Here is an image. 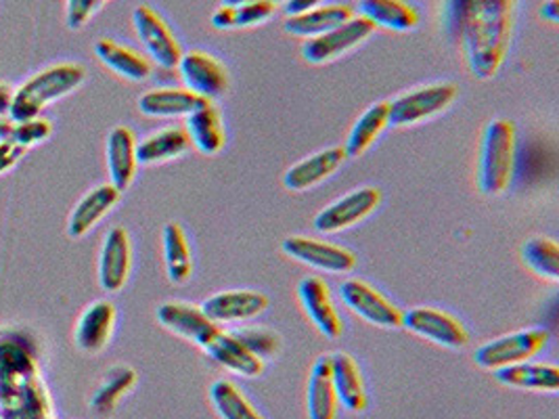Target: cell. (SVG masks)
Returning a JSON list of instances; mask_svg holds the SVG:
<instances>
[{
	"instance_id": "1",
	"label": "cell",
	"mask_w": 559,
	"mask_h": 419,
	"mask_svg": "<svg viewBox=\"0 0 559 419\" xmlns=\"http://www.w3.org/2000/svg\"><path fill=\"white\" fill-rule=\"evenodd\" d=\"M0 418H55L38 346L20 327L0 330Z\"/></svg>"
},
{
	"instance_id": "2",
	"label": "cell",
	"mask_w": 559,
	"mask_h": 419,
	"mask_svg": "<svg viewBox=\"0 0 559 419\" xmlns=\"http://www.w3.org/2000/svg\"><path fill=\"white\" fill-rule=\"evenodd\" d=\"M515 0H467L459 40L476 79L488 80L501 70L511 38Z\"/></svg>"
},
{
	"instance_id": "3",
	"label": "cell",
	"mask_w": 559,
	"mask_h": 419,
	"mask_svg": "<svg viewBox=\"0 0 559 419\" xmlns=\"http://www.w3.org/2000/svg\"><path fill=\"white\" fill-rule=\"evenodd\" d=\"M157 321L168 332L198 344L218 366L227 367L243 378H258L264 371V361L254 357L230 332L205 316L200 307L189 302H164L157 309Z\"/></svg>"
},
{
	"instance_id": "4",
	"label": "cell",
	"mask_w": 559,
	"mask_h": 419,
	"mask_svg": "<svg viewBox=\"0 0 559 419\" xmlns=\"http://www.w3.org/2000/svg\"><path fill=\"white\" fill-rule=\"evenodd\" d=\"M84 80L86 70L76 61H63L43 68L40 72L29 76L20 88H15L11 120L22 122L29 118H38L49 105L72 95Z\"/></svg>"
},
{
	"instance_id": "5",
	"label": "cell",
	"mask_w": 559,
	"mask_h": 419,
	"mask_svg": "<svg viewBox=\"0 0 559 419\" xmlns=\"http://www.w3.org/2000/svg\"><path fill=\"white\" fill-rule=\"evenodd\" d=\"M515 164V124L506 118L486 124L480 145L478 187L484 195H501L508 191Z\"/></svg>"
},
{
	"instance_id": "6",
	"label": "cell",
	"mask_w": 559,
	"mask_h": 419,
	"mask_svg": "<svg viewBox=\"0 0 559 419\" xmlns=\"http://www.w3.org/2000/svg\"><path fill=\"white\" fill-rule=\"evenodd\" d=\"M457 84L453 82H433L419 88H413L399 99L390 101V124L392 127H413L426 122L433 116L447 111L457 99Z\"/></svg>"
},
{
	"instance_id": "7",
	"label": "cell",
	"mask_w": 559,
	"mask_h": 419,
	"mask_svg": "<svg viewBox=\"0 0 559 419\" xmlns=\"http://www.w3.org/2000/svg\"><path fill=\"white\" fill-rule=\"evenodd\" d=\"M549 344V332L545 330H524L501 336L497 340L486 342L474 355L476 366L497 371L503 367L526 363L540 355Z\"/></svg>"
},
{
	"instance_id": "8",
	"label": "cell",
	"mask_w": 559,
	"mask_h": 419,
	"mask_svg": "<svg viewBox=\"0 0 559 419\" xmlns=\"http://www.w3.org/2000/svg\"><path fill=\"white\" fill-rule=\"evenodd\" d=\"M382 204V191L378 187H360L337 202L330 204L314 216V229L319 234H340L358 223H362L369 214H373Z\"/></svg>"
},
{
	"instance_id": "9",
	"label": "cell",
	"mask_w": 559,
	"mask_h": 419,
	"mask_svg": "<svg viewBox=\"0 0 559 419\" xmlns=\"http://www.w3.org/2000/svg\"><path fill=\"white\" fill-rule=\"evenodd\" d=\"M132 26L153 63L164 70H177L182 49L178 45L177 36L157 11H153L147 4L136 7L132 13Z\"/></svg>"
},
{
	"instance_id": "10",
	"label": "cell",
	"mask_w": 559,
	"mask_h": 419,
	"mask_svg": "<svg viewBox=\"0 0 559 419\" xmlns=\"http://www.w3.org/2000/svg\"><path fill=\"white\" fill-rule=\"evenodd\" d=\"M281 250L294 261L305 262L308 266H314L325 273H335V275L353 273L358 264L353 250L323 241V239H314V237H285L281 243Z\"/></svg>"
},
{
	"instance_id": "11",
	"label": "cell",
	"mask_w": 559,
	"mask_h": 419,
	"mask_svg": "<svg viewBox=\"0 0 559 419\" xmlns=\"http://www.w3.org/2000/svg\"><path fill=\"white\" fill-rule=\"evenodd\" d=\"M403 327H407L411 334L419 338H426L451 350L463 348L469 342V332L457 316L433 307L411 309L408 313L403 314Z\"/></svg>"
},
{
	"instance_id": "12",
	"label": "cell",
	"mask_w": 559,
	"mask_h": 419,
	"mask_svg": "<svg viewBox=\"0 0 559 419\" xmlns=\"http://www.w3.org/2000/svg\"><path fill=\"white\" fill-rule=\"evenodd\" d=\"M342 300L353 313L362 316L367 323L383 327V330H396L403 327V311L392 304L380 289L369 286L360 279H348L340 288Z\"/></svg>"
},
{
	"instance_id": "13",
	"label": "cell",
	"mask_w": 559,
	"mask_h": 419,
	"mask_svg": "<svg viewBox=\"0 0 559 419\" xmlns=\"http://www.w3.org/2000/svg\"><path fill=\"white\" fill-rule=\"evenodd\" d=\"M373 32H376V26L369 20L358 15L350 22L333 27L321 36L308 38L302 47V55L308 63H314V65L328 63V61H333V59L353 51L358 45H362Z\"/></svg>"
},
{
	"instance_id": "14",
	"label": "cell",
	"mask_w": 559,
	"mask_h": 419,
	"mask_svg": "<svg viewBox=\"0 0 559 419\" xmlns=\"http://www.w3.org/2000/svg\"><path fill=\"white\" fill-rule=\"evenodd\" d=\"M178 70H180V76L185 80L187 88L198 93L207 101L221 99L229 91L227 68L210 52H182Z\"/></svg>"
},
{
	"instance_id": "15",
	"label": "cell",
	"mask_w": 559,
	"mask_h": 419,
	"mask_svg": "<svg viewBox=\"0 0 559 419\" xmlns=\"http://www.w3.org/2000/svg\"><path fill=\"white\" fill-rule=\"evenodd\" d=\"M118 311L116 304L109 300H95L88 304L74 325V344L80 352L99 355L103 352L116 330Z\"/></svg>"
},
{
	"instance_id": "16",
	"label": "cell",
	"mask_w": 559,
	"mask_h": 419,
	"mask_svg": "<svg viewBox=\"0 0 559 419\" xmlns=\"http://www.w3.org/2000/svg\"><path fill=\"white\" fill-rule=\"evenodd\" d=\"M132 268V241L124 227H114L103 239L99 252V286L107 294H118L127 286Z\"/></svg>"
},
{
	"instance_id": "17",
	"label": "cell",
	"mask_w": 559,
	"mask_h": 419,
	"mask_svg": "<svg viewBox=\"0 0 559 419\" xmlns=\"http://www.w3.org/2000/svg\"><path fill=\"white\" fill-rule=\"evenodd\" d=\"M200 309L218 325L239 323L264 313L269 309V296L255 289H229L210 296Z\"/></svg>"
},
{
	"instance_id": "18",
	"label": "cell",
	"mask_w": 559,
	"mask_h": 419,
	"mask_svg": "<svg viewBox=\"0 0 559 419\" xmlns=\"http://www.w3.org/2000/svg\"><path fill=\"white\" fill-rule=\"evenodd\" d=\"M122 200V191L111 183L97 184L78 202L68 218V236L82 239L88 236L103 218Z\"/></svg>"
},
{
	"instance_id": "19",
	"label": "cell",
	"mask_w": 559,
	"mask_h": 419,
	"mask_svg": "<svg viewBox=\"0 0 559 419\" xmlns=\"http://www.w3.org/2000/svg\"><path fill=\"white\" fill-rule=\"evenodd\" d=\"M298 296L306 314L325 338L337 340L344 334V323L331 300L330 286L321 277H305L298 284Z\"/></svg>"
},
{
	"instance_id": "20",
	"label": "cell",
	"mask_w": 559,
	"mask_h": 419,
	"mask_svg": "<svg viewBox=\"0 0 559 419\" xmlns=\"http://www.w3.org/2000/svg\"><path fill=\"white\" fill-rule=\"evenodd\" d=\"M136 134L130 131L128 127H116L107 134V145H105V157H107V172H109V183L122 193L134 181L136 177Z\"/></svg>"
},
{
	"instance_id": "21",
	"label": "cell",
	"mask_w": 559,
	"mask_h": 419,
	"mask_svg": "<svg viewBox=\"0 0 559 419\" xmlns=\"http://www.w3.org/2000/svg\"><path fill=\"white\" fill-rule=\"evenodd\" d=\"M348 159L344 147H330L319 154L305 157L302 161L294 164L285 175H283V184L289 191H306L312 189L323 181H328L331 175H335L342 164Z\"/></svg>"
},
{
	"instance_id": "22",
	"label": "cell",
	"mask_w": 559,
	"mask_h": 419,
	"mask_svg": "<svg viewBox=\"0 0 559 419\" xmlns=\"http://www.w3.org/2000/svg\"><path fill=\"white\" fill-rule=\"evenodd\" d=\"M212 104L198 93L189 88H175V86H164V88H152L139 99V109L143 116L150 118H187L195 109Z\"/></svg>"
},
{
	"instance_id": "23",
	"label": "cell",
	"mask_w": 559,
	"mask_h": 419,
	"mask_svg": "<svg viewBox=\"0 0 559 419\" xmlns=\"http://www.w3.org/2000/svg\"><path fill=\"white\" fill-rule=\"evenodd\" d=\"M331 373L337 400L350 411V414H362L369 405V396L365 388L362 371L348 352H335L331 355Z\"/></svg>"
},
{
	"instance_id": "24",
	"label": "cell",
	"mask_w": 559,
	"mask_h": 419,
	"mask_svg": "<svg viewBox=\"0 0 559 419\" xmlns=\"http://www.w3.org/2000/svg\"><path fill=\"white\" fill-rule=\"evenodd\" d=\"M337 393L331 373V355H321L310 369L308 391H306V407L310 419L337 418Z\"/></svg>"
},
{
	"instance_id": "25",
	"label": "cell",
	"mask_w": 559,
	"mask_h": 419,
	"mask_svg": "<svg viewBox=\"0 0 559 419\" xmlns=\"http://www.w3.org/2000/svg\"><path fill=\"white\" fill-rule=\"evenodd\" d=\"M95 55L107 70L128 82H145L152 76V61L141 52L124 47L111 38H99L95 43Z\"/></svg>"
},
{
	"instance_id": "26",
	"label": "cell",
	"mask_w": 559,
	"mask_h": 419,
	"mask_svg": "<svg viewBox=\"0 0 559 419\" xmlns=\"http://www.w3.org/2000/svg\"><path fill=\"white\" fill-rule=\"evenodd\" d=\"M187 134L191 139V145L202 152L204 156H216L225 149L227 132L223 127L221 111L212 104L195 109L191 116H187Z\"/></svg>"
},
{
	"instance_id": "27",
	"label": "cell",
	"mask_w": 559,
	"mask_h": 419,
	"mask_svg": "<svg viewBox=\"0 0 559 419\" xmlns=\"http://www.w3.org/2000/svg\"><path fill=\"white\" fill-rule=\"evenodd\" d=\"M499 384L520 391H536V393H558L559 369L549 363H518L495 371Z\"/></svg>"
},
{
	"instance_id": "28",
	"label": "cell",
	"mask_w": 559,
	"mask_h": 419,
	"mask_svg": "<svg viewBox=\"0 0 559 419\" xmlns=\"http://www.w3.org/2000/svg\"><path fill=\"white\" fill-rule=\"evenodd\" d=\"M355 17L353 7L348 4H321L300 15L285 20V32L300 38H314L333 27L342 26Z\"/></svg>"
},
{
	"instance_id": "29",
	"label": "cell",
	"mask_w": 559,
	"mask_h": 419,
	"mask_svg": "<svg viewBox=\"0 0 559 419\" xmlns=\"http://www.w3.org/2000/svg\"><path fill=\"white\" fill-rule=\"evenodd\" d=\"M360 17L376 27L411 32L419 26V11L407 0H358Z\"/></svg>"
},
{
	"instance_id": "30",
	"label": "cell",
	"mask_w": 559,
	"mask_h": 419,
	"mask_svg": "<svg viewBox=\"0 0 559 419\" xmlns=\"http://www.w3.org/2000/svg\"><path fill=\"white\" fill-rule=\"evenodd\" d=\"M191 139L185 129L170 127L164 131L153 132L141 143H136V161L139 166H155L180 157L189 152Z\"/></svg>"
},
{
	"instance_id": "31",
	"label": "cell",
	"mask_w": 559,
	"mask_h": 419,
	"mask_svg": "<svg viewBox=\"0 0 559 419\" xmlns=\"http://www.w3.org/2000/svg\"><path fill=\"white\" fill-rule=\"evenodd\" d=\"M388 127H390V101H378L367 107L346 139L344 152L348 159L362 156Z\"/></svg>"
},
{
	"instance_id": "32",
	"label": "cell",
	"mask_w": 559,
	"mask_h": 419,
	"mask_svg": "<svg viewBox=\"0 0 559 419\" xmlns=\"http://www.w3.org/2000/svg\"><path fill=\"white\" fill-rule=\"evenodd\" d=\"M136 371L132 367L116 366L105 371L102 384L91 396V409L95 416H111L120 400L136 386Z\"/></svg>"
},
{
	"instance_id": "33",
	"label": "cell",
	"mask_w": 559,
	"mask_h": 419,
	"mask_svg": "<svg viewBox=\"0 0 559 419\" xmlns=\"http://www.w3.org/2000/svg\"><path fill=\"white\" fill-rule=\"evenodd\" d=\"M162 239H164V262H166L168 279L175 286H182L189 282L193 273V254L189 248V239L178 223H168L164 227Z\"/></svg>"
},
{
	"instance_id": "34",
	"label": "cell",
	"mask_w": 559,
	"mask_h": 419,
	"mask_svg": "<svg viewBox=\"0 0 559 419\" xmlns=\"http://www.w3.org/2000/svg\"><path fill=\"white\" fill-rule=\"evenodd\" d=\"M210 400L223 419H266L230 380H216L210 388Z\"/></svg>"
},
{
	"instance_id": "35",
	"label": "cell",
	"mask_w": 559,
	"mask_h": 419,
	"mask_svg": "<svg viewBox=\"0 0 559 419\" xmlns=\"http://www.w3.org/2000/svg\"><path fill=\"white\" fill-rule=\"evenodd\" d=\"M522 259L534 275L558 282L559 279V246L551 237L536 236L524 241L522 246Z\"/></svg>"
},
{
	"instance_id": "36",
	"label": "cell",
	"mask_w": 559,
	"mask_h": 419,
	"mask_svg": "<svg viewBox=\"0 0 559 419\" xmlns=\"http://www.w3.org/2000/svg\"><path fill=\"white\" fill-rule=\"evenodd\" d=\"M233 336L262 361H269L280 355L281 338L269 327H255V325L241 327V330L233 332Z\"/></svg>"
},
{
	"instance_id": "37",
	"label": "cell",
	"mask_w": 559,
	"mask_h": 419,
	"mask_svg": "<svg viewBox=\"0 0 559 419\" xmlns=\"http://www.w3.org/2000/svg\"><path fill=\"white\" fill-rule=\"evenodd\" d=\"M52 134V122L38 116V118H29L22 122H13V132H11V141H15L17 145H22L24 149H29L34 145L45 143Z\"/></svg>"
},
{
	"instance_id": "38",
	"label": "cell",
	"mask_w": 559,
	"mask_h": 419,
	"mask_svg": "<svg viewBox=\"0 0 559 419\" xmlns=\"http://www.w3.org/2000/svg\"><path fill=\"white\" fill-rule=\"evenodd\" d=\"M275 9H277V2L273 0H250L239 7H233V27L264 24L275 15Z\"/></svg>"
},
{
	"instance_id": "39",
	"label": "cell",
	"mask_w": 559,
	"mask_h": 419,
	"mask_svg": "<svg viewBox=\"0 0 559 419\" xmlns=\"http://www.w3.org/2000/svg\"><path fill=\"white\" fill-rule=\"evenodd\" d=\"M103 0H66V22L70 29H80L91 22Z\"/></svg>"
},
{
	"instance_id": "40",
	"label": "cell",
	"mask_w": 559,
	"mask_h": 419,
	"mask_svg": "<svg viewBox=\"0 0 559 419\" xmlns=\"http://www.w3.org/2000/svg\"><path fill=\"white\" fill-rule=\"evenodd\" d=\"M26 152L27 149L11 139L0 141V177L11 172L22 161V157L26 156Z\"/></svg>"
},
{
	"instance_id": "41",
	"label": "cell",
	"mask_w": 559,
	"mask_h": 419,
	"mask_svg": "<svg viewBox=\"0 0 559 419\" xmlns=\"http://www.w3.org/2000/svg\"><path fill=\"white\" fill-rule=\"evenodd\" d=\"M13 97H15V88L9 82L0 80V120H9L11 118Z\"/></svg>"
},
{
	"instance_id": "42",
	"label": "cell",
	"mask_w": 559,
	"mask_h": 419,
	"mask_svg": "<svg viewBox=\"0 0 559 419\" xmlns=\"http://www.w3.org/2000/svg\"><path fill=\"white\" fill-rule=\"evenodd\" d=\"M321 4H323V0H285L283 9H285L287 17H294V15H300L310 9H317Z\"/></svg>"
},
{
	"instance_id": "43",
	"label": "cell",
	"mask_w": 559,
	"mask_h": 419,
	"mask_svg": "<svg viewBox=\"0 0 559 419\" xmlns=\"http://www.w3.org/2000/svg\"><path fill=\"white\" fill-rule=\"evenodd\" d=\"M212 26L216 27V29H230L233 27V7L221 4L212 13Z\"/></svg>"
},
{
	"instance_id": "44",
	"label": "cell",
	"mask_w": 559,
	"mask_h": 419,
	"mask_svg": "<svg viewBox=\"0 0 559 419\" xmlns=\"http://www.w3.org/2000/svg\"><path fill=\"white\" fill-rule=\"evenodd\" d=\"M538 15H540L545 22H549L551 26H556L559 22V0H547V2H543Z\"/></svg>"
},
{
	"instance_id": "45",
	"label": "cell",
	"mask_w": 559,
	"mask_h": 419,
	"mask_svg": "<svg viewBox=\"0 0 559 419\" xmlns=\"http://www.w3.org/2000/svg\"><path fill=\"white\" fill-rule=\"evenodd\" d=\"M243 2H250V0H223V4H229V7H239Z\"/></svg>"
},
{
	"instance_id": "46",
	"label": "cell",
	"mask_w": 559,
	"mask_h": 419,
	"mask_svg": "<svg viewBox=\"0 0 559 419\" xmlns=\"http://www.w3.org/2000/svg\"><path fill=\"white\" fill-rule=\"evenodd\" d=\"M273 2H281V0H273Z\"/></svg>"
},
{
	"instance_id": "47",
	"label": "cell",
	"mask_w": 559,
	"mask_h": 419,
	"mask_svg": "<svg viewBox=\"0 0 559 419\" xmlns=\"http://www.w3.org/2000/svg\"><path fill=\"white\" fill-rule=\"evenodd\" d=\"M51 419H55V418H51Z\"/></svg>"
},
{
	"instance_id": "48",
	"label": "cell",
	"mask_w": 559,
	"mask_h": 419,
	"mask_svg": "<svg viewBox=\"0 0 559 419\" xmlns=\"http://www.w3.org/2000/svg\"><path fill=\"white\" fill-rule=\"evenodd\" d=\"M0 419H2V418H0Z\"/></svg>"
}]
</instances>
